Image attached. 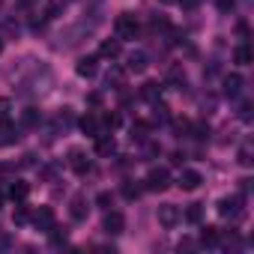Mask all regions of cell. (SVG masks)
I'll list each match as a JSON object with an SVG mask.
<instances>
[{
    "label": "cell",
    "mask_w": 254,
    "mask_h": 254,
    "mask_svg": "<svg viewBox=\"0 0 254 254\" xmlns=\"http://www.w3.org/2000/svg\"><path fill=\"white\" fill-rule=\"evenodd\" d=\"M27 194H30V186L27 183H12L9 186V197L12 200H27Z\"/></svg>",
    "instance_id": "20"
},
{
    "label": "cell",
    "mask_w": 254,
    "mask_h": 254,
    "mask_svg": "<svg viewBox=\"0 0 254 254\" xmlns=\"http://www.w3.org/2000/svg\"><path fill=\"white\" fill-rule=\"evenodd\" d=\"M168 81H171V84H186V75L180 72V66H174V69L168 72Z\"/></svg>",
    "instance_id": "32"
},
{
    "label": "cell",
    "mask_w": 254,
    "mask_h": 254,
    "mask_svg": "<svg viewBox=\"0 0 254 254\" xmlns=\"http://www.w3.org/2000/svg\"><path fill=\"white\" fill-rule=\"evenodd\" d=\"M200 245H206V248L221 245V230H218V227H203V230H200Z\"/></svg>",
    "instance_id": "15"
},
{
    "label": "cell",
    "mask_w": 254,
    "mask_h": 254,
    "mask_svg": "<svg viewBox=\"0 0 254 254\" xmlns=\"http://www.w3.org/2000/svg\"><path fill=\"white\" fill-rule=\"evenodd\" d=\"M102 123L108 126V129H117V126H120L123 120H120V114H105V117H102Z\"/></svg>",
    "instance_id": "33"
},
{
    "label": "cell",
    "mask_w": 254,
    "mask_h": 254,
    "mask_svg": "<svg viewBox=\"0 0 254 254\" xmlns=\"http://www.w3.org/2000/svg\"><path fill=\"white\" fill-rule=\"evenodd\" d=\"M186 221H189V224H200V221H203V206H200V203H191V206L186 209Z\"/></svg>",
    "instance_id": "23"
},
{
    "label": "cell",
    "mask_w": 254,
    "mask_h": 254,
    "mask_svg": "<svg viewBox=\"0 0 254 254\" xmlns=\"http://www.w3.org/2000/svg\"><path fill=\"white\" fill-rule=\"evenodd\" d=\"M239 120H245V123L251 120V102H242L239 105Z\"/></svg>",
    "instance_id": "35"
},
{
    "label": "cell",
    "mask_w": 254,
    "mask_h": 254,
    "mask_svg": "<svg viewBox=\"0 0 254 254\" xmlns=\"http://www.w3.org/2000/svg\"><path fill=\"white\" fill-rule=\"evenodd\" d=\"M200 183H203V177L197 171H183L180 174V189L183 191H194V189H200Z\"/></svg>",
    "instance_id": "11"
},
{
    "label": "cell",
    "mask_w": 254,
    "mask_h": 254,
    "mask_svg": "<svg viewBox=\"0 0 254 254\" xmlns=\"http://www.w3.org/2000/svg\"><path fill=\"white\" fill-rule=\"evenodd\" d=\"M69 215H72V221H84L87 218V197L75 194L72 197V206H69Z\"/></svg>",
    "instance_id": "13"
},
{
    "label": "cell",
    "mask_w": 254,
    "mask_h": 254,
    "mask_svg": "<svg viewBox=\"0 0 254 254\" xmlns=\"http://www.w3.org/2000/svg\"><path fill=\"white\" fill-rule=\"evenodd\" d=\"M99 54H102V57H111V60L120 57V39H105V42L99 45Z\"/></svg>",
    "instance_id": "18"
},
{
    "label": "cell",
    "mask_w": 254,
    "mask_h": 254,
    "mask_svg": "<svg viewBox=\"0 0 254 254\" xmlns=\"http://www.w3.org/2000/svg\"><path fill=\"white\" fill-rule=\"evenodd\" d=\"M191 132H194V138H206V135H209V126H203V123H200V126H194Z\"/></svg>",
    "instance_id": "36"
},
{
    "label": "cell",
    "mask_w": 254,
    "mask_h": 254,
    "mask_svg": "<svg viewBox=\"0 0 254 254\" xmlns=\"http://www.w3.org/2000/svg\"><path fill=\"white\" fill-rule=\"evenodd\" d=\"M0 51H3V39H0Z\"/></svg>",
    "instance_id": "43"
},
{
    "label": "cell",
    "mask_w": 254,
    "mask_h": 254,
    "mask_svg": "<svg viewBox=\"0 0 254 254\" xmlns=\"http://www.w3.org/2000/svg\"><path fill=\"white\" fill-rule=\"evenodd\" d=\"M153 105H156V114H153V120H159V123H168V120H171L168 108H165V105H159V102H153Z\"/></svg>",
    "instance_id": "31"
},
{
    "label": "cell",
    "mask_w": 254,
    "mask_h": 254,
    "mask_svg": "<svg viewBox=\"0 0 254 254\" xmlns=\"http://www.w3.org/2000/svg\"><path fill=\"white\" fill-rule=\"evenodd\" d=\"M168 186H171L168 168H153V171L144 177V189H147V191H165Z\"/></svg>",
    "instance_id": "2"
},
{
    "label": "cell",
    "mask_w": 254,
    "mask_h": 254,
    "mask_svg": "<svg viewBox=\"0 0 254 254\" xmlns=\"http://www.w3.org/2000/svg\"><path fill=\"white\" fill-rule=\"evenodd\" d=\"M171 129H174L177 138H186V135L191 132V123H189L186 117H174V120H171Z\"/></svg>",
    "instance_id": "17"
},
{
    "label": "cell",
    "mask_w": 254,
    "mask_h": 254,
    "mask_svg": "<svg viewBox=\"0 0 254 254\" xmlns=\"http://www.w3.org/2000/svg\"><path fill=\"white\" fill-rule=\"evenodd\" d=\"M42 123V114L36 111V108H27L24 114H21V126H39Z\"/></svg>",
    "instance_id": "24"
},
{
    "label": "cell",
    "mask_w": 254,
    "mask_h": 254,
    "mask_svg": "<svg viewBox=\"0 0 254 254\" xmlns=\"http://www.w3.org/2000/svg\"><path fill=\"white\" fill-rule=\"evenodd\" d=\"M87 102H90V105H102V93H90Z\"/></svg>",
    "instance_id": "40"
},
{
    "label": "cell",
    "mask_w": 254,
    "mask_h": 254,
    "mask_svg": "<svg viewBox=\"0 0 254 254\" xmlns=\"http://www.w3.org/2000/svg\"><path fill=\"white\" fill-rule=\"evenodd\" d=\"M33 224H36L42 233H51V227H54V209H51V206H39V209L33 212Z\"/></svg>",
    "instance_id": "9"
},
{
    "label": "cell",
    "mask_w": 254,
    "mask_h": 254,
    "mask_svg": "<svg viewBox=\"0 0 254 254\" xmlns=\"http://www.w3.org/2000/svg\"><path fill=\"white\" fill-rule=\"evenodd\" d=\"M102 230H105L108 236H120V233L126 230V218H123V212L108 209V212H105V221H102Z\"/></svg>",
    "instance_id": "5"
},
{
    "label": "cell",
    "mask_w": 254,
    "mask_h": 254,
    "mask_svg": "<svg viewBox=\"0 0 254 254\" xmlns=\"http://www.w3.org/2000/svg\"><path fill=\"white\" fill-rule=\"evenodd\" d=\"M147 135H150V126H147V123H135V126H132V138L147 141Z\"/></svg>",
    "instance_id": "30"
},
{
    "label": "cell",
    "mask_w": 254,
    "mask_h": 254,
    "mask_svg": "<svg viewBox=\"0 0 254 254\" xmlns=\"http://www.w3.org/2000/svg\"><path fill=\"white\" fill-rule=\"evenodd\" d=\"M153 30H168V18H153Z\"/></svg>",
    "instance_id": "38"
},
{
    "label": "cell",
    "mask_w": 254,
    "mask_h": 254,
    "mask_svg": "<svg viewBox=\"0 0 254 254\" xmlns=\"http://www.w3.org/2000/svg\"><path fill=\"white\" fill-rule=\"evenodd\" d=\"M114 33H117V39H135L138 36V18L132 12H120L114 18Z\"/></svg>",
    "instance_id": "1"
},
{
    "label": "cell",
    "mask_w": 254,
    "mask_h": 254,
    "mask_svg": "<svg viewBox=\"0 0 254 254\" xmlns=\"http://www.w3.org/2000/svg\"><path fill=\"white\" fill-rule=\"evenodd\" d=\"M0 6H3V0H0Z\"/></svg>",
    "instance_id": "44"
},
{
    "label": "cell",
    "mask_w": 254,
    "mask_h": 254,
    "mask_svg": "<svg viewBox=\"0 0 254 254\" xmlns=\"http://www.w3.org/2000/svg\"><path fill=\"white\" fill-rule=\"evenodd\" d=\"M239 165H242V168H251V165H254V159H251V144H242V147H239Z\"/></svg>",
    "instance_id": "29"
},
{
    "label": "cell",
    "mask_w": 254,
    "mask_h": 254,
    "mask_svg": "<svg viewBox=\"0 0 254 254\" xmlns=\"http://www.w3.org/2000/svg\"><path fill=\"white\" fill-rule=\"evenodd\" d=\"M141 191H144V186H138V183H126V186H123V197H126V200L141 197Z\"/></svg>",
    "instance_id": "26"
},
{
    "label": "cell",
    "mask_w": 254,
    "mask_h": 254,
    "mask_svg": "<svg viewBox=\"0 0 254 254\" xmlns=\"http://www.w3.org/2000/svg\"><path fill=\"white\" fill-rule=\"evenodd\" d=\"M69 168H72L78 177H84V174H90V171H93V162H90L81 150H69Z\"/></svg>",
    "instance_id": "7"
},
{
    "label": "cell",
    "mask_w": 254,
    "mask_h": 254,
    "mask_svg": "<svg viewBox=\"0 0 254 254\" xmlns=\"http://www.w3.org/2000/svg\"><path fill=\"white\" fill-rule=\"evenodd\" d=\"M159 3H177V0H159Z\"/></svg>",
    "instance_id": "41"
},
{
    "label": "cell",
    "mask_w": 254,
    "mask_h": 254,
    "mask_svg": "<svg viewBox=\"0 0 254 254\" xmlns=\"http://www.w3.org/2000/svg\"><path fill=\"white\" fill-rule=\"evenodd\" d=\"M15 141H18V132L12 129V126L3 123V129H0V147H12Z\"/></svg>",
    "instance_id": "19"
},
{
    "label": "cell",
    "mask_w": 254,
    "mask_h": 254,
    "mask_svg": "<svg viewBox=\"0 0 254 254\" xmlns=\"http://www.w3.org/2000/svg\"><path fill=\"white\" fill-rule=\"evenodd\" d=\"M57 126H63V129H69V126L75 123V114H72V108H63L60 114H57V120H54Z\"/></svg>",
    "instance_id": "27"
},
{
    "label": "cell",
    "mask_w": 254,
    "mask_h": 254,
    "mask_svg": "<svg viewBox=\"0 0 254 254\" xmlns=\"http://www.w3.org/2000/svg\"><path fill=\"white\" fill-rule=\"evenodd\" d=\"M233 60H236L239 66H248V63L254 60V54H251V48H248V45H239V48L233 51Z\"/></svg>",
    "instance_id": "21"
},
{
    "label": "cell",
    "mask_w": 254,
    "mask_h": 254,
    "mask_svg": "<svg viewBox=\"0 0 254 254\" xmlns=\"http://www.w3.org/2000/svg\"><path fill=\"white\" fill-rule=\"evenodd\" d=\"M9 117H12V102L0 96V126H3V123H9Z\"/></svg>",
    "instance_id": "28"
},
{
    "label": "cell",
    "mask_w": 254,
    "mask_h": 254,
    "mask_svg": "<svg viewBox=\"0 0 254 254\" xmlns=\"http://www.w3.org/2000/svg\"><path fill=\"white\" fill-rule=\"evenodd\" d=\"M147 66H150V57L144 51H132L129 57H126V72H132V75L147 72Z\"/></svg>",
    "instance_id": "8"
},
{
    "label": "cell",
    "mask_w": 254,
    "mask_h": 254,
    "mask_svg": "<svg viewBox=\"0 0 254 254\" xmlns=\"http://www.w3.org/2000/svg\"><path fill=\"white\" fill-rule=\"evenodd\" d=\"M111 200H114V197H111V191H102V194L96 197V203H99L102 209H111Z\"/></svg>",
    "instance_id": "34"
},
{
    "label": "cell",
    "mask_w": 254,
    "mask_h": 254,
    "mask_svg": "<svg viewBox=\"0 0 254 254\" xmlns=\"http://www.w3.org/2000/svg\"><path fill=\"white\" fill-rule=\"evenodd\" d=\"M239 93H242V75L233 72V75L224 78V96H227V99H236Z\"/></svg>",
    "instance_id": "12"
},
{
    "label": "cell",
    "mask_w": 254,
    "mask_h": 254,
    "mask_svg": "<svg viewBox=\"0 0 254 254\" xmlns=\"http://www.w3.org/2000/svg\"><path fill=\"white\" fill-rule=\"evenodd\" d=\"M96 63H99L96 57H81V60H78V66H75V72H78L81 78H93V75H96V69H99Z\"/></svg>",
    "instance_id": "14"
},
{
    "label": "cell",
    "mask_w": 254,
    "mask_h": 254,
    "mask_svg": "<svg viewBox=\"0 0 254 254\" xmlns=\"http://www.w3.org/2000/svg\"><path fill=\"white\" fill-rule=\"evenodd\" d=\"M215 209H218L221 218H233L236 221V218H242V197H236V194L233 197H221Z\"/></svg>",
    "instance_id": "3"
},
{
    "label": "cell",
    "mask_w": 254,
    "mask_h": 254,
    "mask_svg": "<svg viewBox=\"0 0 254 254\" xmlns=\"http://www.w3.org/2000/svg\"><path fill=\"white\" fill-rule=\"evenodd\" d=\"M96 153H99V156H105V159H108V156H114V153H117V141H114L111 135H105V132H102V135H96Z\"/></svg>",
    "instance_id": "10"
},
{
    "label": "cell",
    "mask_w": 254,
    "mask_h": 254,
    "mask_svg": "<svg viewBox=\"0 0 254 254\" xmlns=\"http://www.w3.org/2000/svg\"><path fill=\"white\" fill-rule=\"evenodd\" d=\"M233 6H236V0H218V9L221 12H230Z\"/></svg>",
    "instance_id": "37"
},
{
    "label": "cell",
    "mask_w": 254,
    "mask_h": 254,
    "mask_svg": "<svg viewBox=\"0 0 254 254\" xmlns=\"http://www.w3.org/2000/svg\"><path fill=\"white\" fill-rule=\"evenodd\" d=\"M78 126H81V132L84 135H90V138H96V135H102V117L99 114H84L81 120H78Z\"/></svg>",
    "instance_id": "6"
},
{
    "label": "cell",
    "mask_w": 254,
    "mask_h": 254,
    "mask_svg": "<svg viewBox=\"0 0 254 254\" xmlns=\"http://www.w3.org/2000/svg\"><path fill=\"white\" fill-rule=\"evenodd\" d=\"M12 221H15V224H27V221H30V209L24 206V200H18L15 212H12Z\"/></svg>",
    "instance_id": "25"
},
{
    "label": "cell",
    "mask_w": 254,
    "mask_h": 254,
    "mask_svg": "<svg viewBox=\"0 0 254 254\" xmlns=\"http://www.w3.org/2000/svg\"><path fill=\"white\" fill-rule=\"evenodd\" d=\"M177 3H180V6H183V9H194V6H197V3H200V0H177Z\"/></svg>",
    "instance_id": "39"
},
{
    "label": "cell",
    "mask_w": 254,
    "mask_h": 254,
    "mask_svg": "<svg viewBox=\"0 0 254 254\" xmlns=\"http://www.w3.org/2000/svg\"><path fill=\"white\" fill-rule=\"evenodd\" d=\"M114 84V90H123V84H126V69H111L108 72V87Z\"/></svg>",
    "instance_id": "22"
},
{
    "label": "cell",
    "mask_w": 254,
    "mask_h": 254,
    "mask_svg": "<svg viewBox=\"0 0 254 254\" xmlns=\"http://www.w3.org/2000/svg\"><path fill=\"white\" fill-rule=\"evenodd\" d=\"M0 206H3V191H0Z\"/></svg>",
    "instance_id": "42"
},
{
    "label": "cell",
    "mask_w": 254,
    "mask_h": 254,
    "mask_svg": "<svg viewBox=\"0 0 254 254\" xmlns=\"http://www.w3.org/2000/svg\"><path fill=\"white\" fill-rule=\"evenodd\" d=\"M141 96H144L147 102H159V96H162V84H159V81H147V84L141 87Z\"/></svg>",
    "instance_id": "16"
},
{
    "label": "cell",
    "mask_w": 254,
    "mask_h": 254,
    "mask_svg": "<svg viewBox=\"0 0 254 254\" xmlns=\"http://www.w3.org/2000/svg\"><path fill=\"white\" fill-rule=\"evenodd\" d=\"M156 215H159V224H162V227H177V224L183 221V209L174 206V203H162V206L156 209Z\"/></svg>",
    "instance_id": "4"
}]
</instances>
